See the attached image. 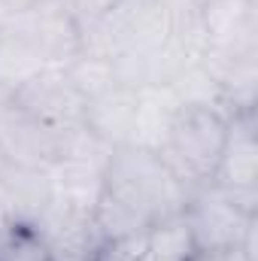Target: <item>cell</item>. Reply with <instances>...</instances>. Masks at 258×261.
I'll return each instance as SVG.
<instances>
[{
  "instance_id": "15",
  "label": "cell",
  "mask_w": 258,
  "mask_h": 261,
  "mask_svg": "<svg viewBox=\"0 0 258 261\" xmlns=\"http://www.w3.org/2000/svg\"><path fill=\"white\" fill-rule=\"evenodd\" d=\"M94 261H146V231L100 240Z\"/></svg>"
},
{
  "instance_id": "2",
  "label": "cell",
  "mask_w": 258,
  "mask_h": 261,
  "mask_svg": "<svg viewBox=\"0 0 258 261\" xmlns=\"http://www.w3.org/2000/svg\"><path fill=\"white\" fill-rule=\"evenodd\" d=\"M228 140V113L210 103H183L158 146V158L186 189L213 182Z\"/></svg>"
},
{
  "instance_id": "17",
  "label": "cell",
  "mask_w": 258,
  "mask_h": 261,
  "mask_svg": "<svg viewBox=\"0 0 258 261\" xmlns=\"http://www.w3.org/2000/svg\"><path fill=\"white\" fill-rule=\"evenodd\" d=\"M186 261H249L243 255L240 246H228V249H192V255Z\"/></svg>"
},
{
  "instance_id": "6",
  "label": "cell",
  "mask_w": 258,
  "mask_h": 261,
  "mask_svg": "<svg viewBox=\"0 0 258 261\" xmlns=\"http://www.w3.org/2000/svg\"><path fill=\"white\" fill-rule=\"evenodd\" d=\"M61 130L43 125L28 110H21L12 97L0 103V158L6 164L49 170L64 149Z\"/></svg>"
},
{
  "instance_id": "3",
  "label": "cell",
  "mask_w": 258,
  "mask_h": 261,
  "mask_svg": "<svg viewBox=\"0 0 258 261\" xmlns=\"http://www.w3.org/2000/svg\"><path fill=\"white\" fill-rule=\"evenodd\" d=\"M183 222L194 249H228L243 243L246 231L258 222V213L240 210L219 186L207 182L186 195Z\"/></svg>"
},
{
  "instance_id": "9",
  "label": "cell",
  "mask_w": 258,
  "mask_h": 261,
  "mask_svg": "<svg viewBox=\"0 0 258 261\" xmlns=\"http://www.w3.org/2000/svg\"><path fill=\"white\" fill-rule=\"evenodd\" d=\"M52 203L49 170L0 164V210L9 225H37L46 206Z\"/></svg>"
},
{
  "instance_id": "14",
  "label": "cell",
  "mask_w": 258,
  "mask_h": 261,
  "mask_svg": "<svg viewBox=\"0 0 258 261\" xmlns=\"http://www.w3.org/2000/svg\"><path fill=\"white\" fill-rule=\"evenodd\" d=\"M0 261H52L43 237L31 225H12L0 240Z\"/></svg>"
},
{
  "instance_id": "7",
  "label": "cell",
  "mask_w": 258,
  "mask_h": 261,
  "mask_svg": "<svg viewBox=\"0 0 258 261\" xmlns=\"http://www.w3.org/2000/svg\"><path fill=\"white\" fill-rule=\"evenodd\" d=\"M12 100L21 110H28L34 119H40L43 125L61 130V134H67L73 128H82L85 97L79 94V88L73 85V79L67 76L64 67L40 70L18 91H12Z\"/></svg>"
},
{
  "instance_id": "8",
  "label": "cell",
  "mask_w": 258,
  "mask_h": 261,
  "mask_svg": "<svg viewBox=\"0 0 258 261\" xmlns=\"http://www.w3.org/2000/svg\"><path fill=\"white\" fill-rule=\"evenodd\" d=\"M34 228L43 237L52 261H94L104 240L94 222V210L61 200H52Z\"/></svg>"
},
{
  "instance_id": "18",
  "label": "cell",
  "mask_w": 258,
  "mask_h": 261,
  "mask_svg": "<svg viewBox=\"0 0 258 261\" xmlns=\"http://www.w3.org/2000/svg\"><path fill=\"white\" fill-rule=\"evenodd\" d=\"M9 228H12V225H9V219L3 216V210H0V240H3L6 234H9Z\"/></svg>"
},
{
  "instance_id": "20",
  "label": "cell",
  "mask_w": 258,
  "mask_h": 261,
  "mask_svg": "<svg viewBox=\"0 0 258 261\" xmlns=\"http://www.w3.org/2000/svg\"><path fill=\"white\" fill-rule=\"evenodd\" d=\"M0 164H3V158H0Z\"/></svg>"
},
{
  "instance_id": "19",
  "label": "cell",
  "mask_w": 258,
  "mask_h": 261,
  "mask_svg": "<svg viewBox=\"0 0 258 261\" xmlns=\"http://www.w3.org/2000/svg\"><path fill=\"white\" fill-rule=\"evenodd\" d=\"M3 100H9V94H6V91L0 88V103H3Z\"/></svg>"
},
{
  "instance_id": "13",
  "label": "cell",
  "mask_w": 258,
  "mask_h": 261,
  "mask_svg": "<svg viewBox=\"0 0 258 261\" xmlns=\"http://www.w3.org/2000/svg\"><path fill=\"white\" fill-rule=\"evenodd\" d=\"M192 237L179 216H170L146 231V261H186L192 255Z\"/></svg>"
},
{
  "instance_id": "12",
  "label": "cell",
  "mask_w": 258,
  "mask_h": 261,
  "mask_svg": "<svg viewBox=\"0 0 258 261\" xmlns=\"http://www.w3.org/2000/svg\"><path fill=\"white\" fill-rule=\"evenodd\" d=\"M40 70H46V61L34 52V46L12 28H0V88L12 97V91H18Z\"/></svg>"
},
{
  "instance_id": "10",
  "label": "cell",
  "mask_w": 258,
  "mask_h": 261,
  "mask_svg": "<svg viewBox=\"0 0 258 261\" xmlns=\"http://www.w3.org/2000/svg\"><path fill=\"white\" fill-rule=\"evenodd\" d=\"M82 128L91 130L97 140H104L110 149L134 143L137 130V88L128 85H113L94 97L85 100V116Z\"/></svg>"
},
{
  "instance_id": "1",
  "label": "cell",
  "mask_w": 258,
  "mask_h": 261,
  "mask_svg": "<svg viewBox=\"0 0 258 261\" xmlns=\"http://www.w3.org/2000/svg\"><path fill=\"white\" fill-rule=\"evenodd\" d=\"M186 203V189L164 167L158 152L143 146H119L113 149L104 186L94 203V222L100 237H125L143 234L152 225L179 216Z\"/></svg>"
},
{
  "instance_id": "11",
  "label": "cell",
  "mask_w": 258,
  "mask_h": 261,
  "mask_svg": "<svg viewBox=\"0 0 258 261\" xmlns=\"http://www.w3.org/2000/svg\"><path fill=\"white\" fill-rule=\"evenodd\" d=\"M179 97L173 94L170 85H158V88H140L137 91V130H134V146L152 149L158 152L164 134L170 128L176 110H179Z\"/></svg>"
},
{
  "instance_id": "5",
  "label": "cell",
  "mask_w": 258,
  "mask_h": 261,
  "mask_svg": "<svg viewBox=\"0 0 258 261\" xmlns=\"http://www.w3.org/2000/svg\"><path fill=\"white\" fill-rule=\"evenodd\" d=\"M258 122L252 113H231L228 116V140L213 176L240 210L258 213Z\"/></svg>"
},
{
  "instance_id": "16",
  "label": "cell",
  "mask_w": 258,
  "mask_h": 261,
  "mask_svg": "<svg viewBox=\"0 0 258 261\" xmlns=\"http://www.w3.org/2000/svg\"><path fill=\"white\" fill-rule=\"evenodd\" d=\"M67 6V12L73 15V21H76V28L82 31V37L91 31V28H97L113 9H116V3L119 0H61Z\"/></svg>"
},
{
  "instance_id": "4",
  "label": "cell",
  "mask_w": 258,
  "mask_h": 261,
  "mask_svg": "<svg viewBox=\"0 0 258 261\" xmlns=\"http://www.w3.org/2000/svg\"><path fill=\"white\" fill-rule=\"evenodd\" d=\"M3 28L24 37L46 67H67L82 52V31L61 0H37L9 15Z\"/></svg>"
}]
</instances>
